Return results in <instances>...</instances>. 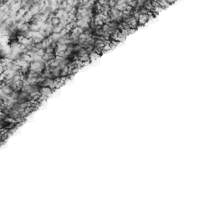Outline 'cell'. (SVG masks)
<instances>
[{
	"label": "cell",
	"mask_w": 214,
	"mask_h": 214,
	"mask_svg": "<svg viewBox=\"0 0 214 214\" xmlns=\"http://www.w3.org/2000/svg\"><path fill=\"white\" fill-rule=\"evenodd\" d=\"M139 23L141 24H144L148 20V14H140V17L138 19Z\"/></svg>",
	"instance_id": "2"
},
{
	"label": "cell",
	"mask_w": 214,
	"mask_h": 214,
	"mask_svg": "<svg viewBox=\"0 0 214 214\" xmlns=\"http://www.w3.org/2000/svg\"><path fill=\"white\" fill-rule=\"evenodd\" d=\"M101 54L99 53V52H97L96 50H94L91 52L90 54H89V60L90 61H94L95 60V59H97L98 58H99V56H100Z\"/></svg>",
	"instance_id": "1"
},
{
	"label": "cell",
	"mask_w": 214,
	"mask_h": 214,
	"mask_svg": "<svg viewBox=\"0 0 214 214\" xmlns=\"http://www.w3.org/2000/svg\"><path fill=\"white\" fill-rule=\"evenodd\" d=\"M63 29H64V28L63 27H61L60 25L55 26L53 28V34H60Z\"/></svg>",
	"instance_id": "3"
}]
</instances>
